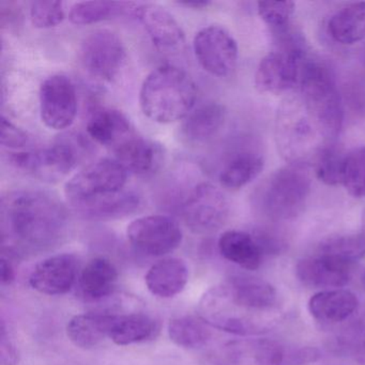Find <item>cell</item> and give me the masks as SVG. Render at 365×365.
Listing matches in <instances>:
<instances>
[{"instance_id": "1", "label": "cell", "mask_w": 365, "mask_h": 365, "mask_svg": "<svg viewBox=\"0 0 365 365\" xmlns=\"http://www.w3.org/2000/svg\"><path fill=\"white\" fill-rule=\"evenodd\" d=\"M198 315L211 328L239 336H257L277 327L283 309L277 290L270 283L237 275L202 294Z\"/></svg>"}, {"instance_id": "2", "label": "cell", "mask_w": 365, "mask_h": 365, "mask_svg": "<svg viewBox=\"0 0 365 365\" xmlns=\"http://www.w3.org/2000/svg\"><path fill=\"white\" fill-rule=\"evenodd\" d=\"M4 253L42 252L57 247L69 230V213L63 202L38 190L10 192L1 200Z\"/></svg>"}, {"instance_id": "3", "label": "cell", "mask_w": 365, "mask_h": 365, "mask_svg": "<svg viewBox=\"0 0 365 365\" xmlns=\"http://www.w3.org/2000/svg\"><path fill=\"white\" fill-rule=\"evenodd\" d=\"M275 140L282 157L289 164L309 165L333 140L309 110L300 95L289 97L277 108Z\"/></svg>"}, {"instance_id": "4", "label": "cell", "mask_w": 365, "mask_h": 365, "mask_svg": "<svg viewBox=\"0 0 365 365\" xmlns=\"http://www.w3.org/2000/svg\"><path fill=\"white\" fill-rule=\"evenodd\" d=\"M197 87L182 68L162 65L143 82L140 106L143 114L153 123L168 125L185 119L193 110Z\"/></svg>"}, {"instance_id": "5", "label": "cell", "mask_w": 365, "mask_h": 365, "mask_svg": "<svg viewBox=\"0 0 365 365\" xmlns=\"http://www.w3.org/2000/svg\"><path fill=\"white\" fill-rule=\"evenodd\" d=\"M322 358L318 348L284 344L270 339H241L222 345L213 365H311Z\"/></svg>"}, {"instance_id": "6", "label": "cell", "mask_w": 365, "mask_h": 365, "mask_svg": "<svg viewBox=\"0 0 365 365\" xmlns=\"http://www.w3.org/2000/svg\"><path fill=\"white\" fill-rule=\"evenodd\" d=\"M307 166L288 164L271 175L258 195L262 210L277 221L296 219L304 210L311 192Z\"/></svg>"}, {"instance_id": "7", "label": "cell", "mask_w": 365, "mask_h": 365, "mask_svg": "<svg viewBox=\"0 0 365 365\" xmlns=\"http://www.w3.org/2000/svg\"><path fill=\"white\" fill-rule=\"evenodd\" d=\"M86 150L82 138H61L42 148L8 151L10 165L42 181H58L67 176L84 157Z\"/></svg>"}, {"instance_id": "8", "label": "cell", "mask_w": 365, "mask_h": 365, "mask_svg": "<svg viewBox=\"0 0 365 365\" xmlns=\"http://www.w3.org/2000/svg\"><path fill=\"white\" fill-rule=\"evenodd\" d=\"M300 97L331 140L343 127L344 110L334 80L326 66L305 61L300 78Z\"/></svg>"}, {"instance_id": "9", "label": "cell", "mask_w": 365, "mask_h": 365, "mask_svg": "<svg viewBox=\"0 0 365 365\" xmlns=\"http://www.w3.org/2000/svg\"><path fill=\"white\" fill-rule=\"evenodd\" d=\"M78 58L87 76L97 82L112 83L125 67L127 50L118 34L98 29L83 40Z\"/></svg>"}, {"instance_id": "10", "label": "cell", "mask_w": 365, "mask_h": 365, "mask_svg": "<svg viewBox=\"0 0 365 365\" xmlns=\"http://www.w3.org/2000/svg\"><path fill=\"white\" fill-rule=\"evenodd\" d=\"M128 170L115 159L91 162L74 174L65 185L70 206L125 189Z\"/></svg>"}, {"instance_id": "11", "label": "cell", "mask_w": 365, "mask_h": 365, "mask_svg": "<svg viewBox=\"0 0 365 365\" xmlns=\"http://www.w3.org/2000/svg\"><path fill=\"white\" fill-rule=\"evenodd\" d=\"M230 211L227 196L217 185L209 182L196 185L181 207L185 225L198 235L219 230L227 221Z\"/></svg>"}, {"instance_id": "12", "label": "cell", "mask_w": 365, "mask_h": 365, "mask_svg": "<svg viewBox=\"0 0 365 365\" xmlns=\"http://www.w3.org/2000/svg\"><path fill=\"white\" fill-rule=\"evenodd\" d=\"M305 52L303 46L284 48L267 54L260 61L256 70V89L262 93L281 95L300 84L301 73L304 65Z\"/></svg>"}, {"instance_id": "13", "label": "cell", "mask_w": 365, "mask_h": 365, "mask_svg": "<svg viewBox=\"0 0 365 365\" xmlns=\"http://www.w3.org/2000/svg\"><path fill=\"white\" fill-rule=\"evenodd\" d=\"M127 237L135 251L150 257H161L178 249L183 235L172 217L153 215L132 221L127 228Z\"/></svg>"}, {"instance_id": "14", "label": "cell", "mask_w": 365, "mask_h": 365, "mask_svg": "<svg viewBox=\"0 0 365 365\" xmlns=\"http://www.w3.org/2000/svg\"><path fill=\"white\" fill-rule=\"evenodd\" d=\"M193 50L200 67L217 78H227L238 63L236 39L227 29L219 25L200 29L194 37Z\"/></svg>"}, {"instance_id": "15", "label": "cell", "mask_w": 365, "mask_h": 365, "mask_svg": "<svg viewBox=\"0 0 365 365\" xmlns=\"http://www.w3.org/2000/svg\"><path fill=\"white\" fill-rule=\"evenodd\" d=\"M40 116L51 130L63 131L73 125L78 114V93L68 76L55 74L40 87Z\"/></svg>"}, {"instance_id": "16", "label": "cell", "mask_w": 365, "mask_h": 365, "mask_svg": "<svg viewBox=\"0 0 365 365\" xmlns=\"http://www.w3.org/2000/svg\"><path fill=\"white\" fill-rule=\"evenodd\" d=\"M78 257L72 253L50 256L40 262L29 277V285L46 296L67 294L80 277Z\"/></svg>"}, {"instance_id": "17", "label": "cell", "mask_w": 365, "mask_h": 365, "mask_svg": "<svg viewBox=\"0 0 365 365\" xmlns=\"http://www.w3.org/2000/svg\"><path fill=\"white\" fill-rule=\"evenodd\" d=\"M354 264L339 256L318 251L298 262L296 274L309 287L336 289L348 284Z\"/></svg>"}, {"instance_id": "18", "label": "cell", "mask_w": 365, "mask_h": 365, "mask_svg": "<svg viewBox=\"0 0 365 365\" xmlns=\"http://www.w3.org/2000/svg\"><path fill=\"white\" fill-rule=\"evenodd\" d=\"M134 18L138 19L153 46L161 52H180L185 48V35L182 27L162 6L138 4Z\"/></svg>"}, {"instance_id": "19", "label": "cell", "mask_w": 365, "mask_h": 365, "mask_svg": "<svg viewBox=\"0 0 365 365\" xmlns=\"http://www.w3.org/2000/svg\"><path fill=\"white\" fill-rule=\"evenodd\" d=\"M113 153L115 160L128 172L142 177L155 174L163 165L165 159L162 145L140 135L138 132L117 147Z\"/></svg>"}, {"instance_id": "20", "label": "cell", "mask_w": 365, "mask_h": 365, "mask_svg": "<svg viewBox=\"0 0 365 365\" xmlns=\"http://www.w3.org/2000/svg\"><path fill=\"white\" fill-rule=\"evenodd\" d=\"M140 205L142 197L135 191L123 189L72 205L71 208L82 219L102 222L129 217L140 208Z\"/></svg>"}, {"instance_id": "21", "label": "cell", "mask_w": 365, "mask_h": 365, "mask_svg": "<svg viewBox=\"0 0 365 365\" xmlns=\"http://www.w3.org/2000/svg\"><path fill=\"white\" fill-rule=\"evenodd\" d=\"M159 332V322L149 314L108 313V339L116 345L145 343L155 339Z\"/></svg>"}, {"instance_id": "22", "label": "cell", "mask_w": 365, "mask_h": 365, "mask_svg": "<svg viewBox=\"0 0 365 365\" xmlns=\"http://www.w3.org/2000/svg\"><path fill=\"white\" fill-rule=\"evenodd\" d=\"M86 131L96 143L112 151L136 133L127 115L108 108H99L93 113L87 123Z\"/></svg>"}, {"instance_id": "23", "label": "cell", "mask_w": 365, "mask_h": 365, "mask_svg": "<svg viewBox=\"0 0 365 365\" xmlns=\"http://www.w3.org/2000/svg\"><path fill=\"white\" fill-rule=\"evenodd\" d=\"M118 282V270L108 258H93L87 262L78 277L80 296L87 302H97L114 292Z\"/></svg>"}, {"instance_id": "24", "label": "cell", "mask_w": 365, "mask_h": 365, "mask_svg": "<svg viewBox=\"0 0 365 365\" xmlns=\"http://www.w3.org/2000/svg\"><path fill=\"white\" fill-rule=\"evenodd\" d=\"M189 281V269L180 258L168 257L149 268L145 283L153 296L170 299L180 294Z\"/></svg>"}, {"instance_id": "25", "label": "cell", "mask_w": 365, "mask_h": 365, "mask_svg": "<svg viewBox=\"0 0 365 365\" xmlns=\"http://www.w3.org/2000/svg\"><path fill=\"white\" fill-rule=\"evenodd\" d=\"M225 119L224 106L215 101L205 102L185 117L180 128L181 135L190 144H202L219 133Z\"/></svg>"}, {"instance_id": "26", "label": "cell", "mask_w": 365, "mask_h": 365, "mask_svg": "<svg viewBox=\"0 0 365 365\" xmlns=\"http://www.w3.org/2000/svg\"><path fill=\"white\" fill-rule=\"evenodd\" d=\"M217 247L225 259L241 268L256 270L262 266L264 253L256 235L243 230H227L220 237Z\"/></svg>"}, {"instance_id": "27", "label": "cell", "mask_w": 365, "mask_h": 365, "mask_svg": "<svg viewBox=\"0 0 365 365\" xmlns=\"http://www.w3.org/2000/svg\"><path fill=\"white\" fill-rule=\"evenodd\" d=\"M359 300L354 292L343 288L324 290L309 301V311L316 320L324 324H339L354 315Z\"/></svg>"}, {"instance_id": "28", "label": "cell", "mask_w": 365, "mask_h": 365, "mask_svg": "<svg viewBox=\"0 0 365 365\" xmlns=\"http://www.w3.org/2000/svg\"><path fill=\"white\" fill-rule=\"evenodd\" d=\"M329 35L337 43L352 46L365 39V1L337 10L328 23Z\"/></svg>"}, {"instance_id": "29", "label": "cell", "mask_w": 365, "mask_h": 365, "mask_svg": "<svg viewBox=\"0 0 365 365\" xmlns=\"http://www.w3.org/2000/svg\"><path fill=\"white\" fill-rule=\"evenodd\" d=\"M264 168V158L253 151L235 153L220 170L219 180L226 189L239 190L257 178Z\"/></svg>"}, {"instance_id": "30", "label": "cell", "mask_w": 365, "mask_h": 365, "mask_svg": "<svg viewBox=\"0 0 365 365\" xmlns=\"http://www.w3.org/2000/svg\"><path fill=\"white\" fill-rule=\"evenodd\" d=\"M108 313H86L73 316L67 324L70 341L82 349L97 347L108 339Z\"/></svg>"}, {"instance_id": "31", "label": "cell", "mask_w": 365, "mask_h": 365, "mask_svg": "<svg viewBox=\"0 0 365 365\" xmlns=\"http://www.w3.org/2000/svg\"><path fill=\"white\" fill-rule=\"evenodd\" d=\"M136 6L125 1H80L72 6L69 19L74 25L93 24L116 16H134Z\"/></svg>"}, {"instance_id": "32", "label": "cell", "mask_w": 365, "mask_h": 365, "mask_svg": "<svg viewBox=\"0 0 365 365\" xmlns=\"http://www.w3.org/2000/svg\"><path fill=\"white\" fill-rule=\"evenodd\" d=\"M210 328L202 318L185 315L170 320L168 332L170 341L178 347L197 349L210 341L212 336Z\"/></svg>"}, {"instance_id": "33", "label": "cell", "mask_w": 365, "mask_h": 365, "mask_svg": "<svg viewBox=\"0 0 365 365\" xmlns=\"http://www.w3.org/2000/svg\"><path fill=\"white\" fill-rule=\"evenodd\" d=\"M341 185L352 197H365V146L351 149L344 155Z\"/></svg>"}, {"instance_id": "34", "label": "cell", "mask_w": 365, "mask_h": 365, "mask_svg": "<svg viewBox=\"0 0 365 365\" xmlns=\"http://www.w3.org/2000/svg\"><path fill=\"white\" fill-rule=\"evenodd\" d=\"M318 251L339 256L347 262L356 264L365 257V235H339L326 239L320 243Z\"/></svg>"}, {"instance_id": "35", "label": "cell", "mask_w": 365, "mask_h": 365, "mask_svg": "<svg viewBox=\"0 0 365 365\" xmlns=\"http://www.w3.org/2000/svg\"><path fill=\"white\" fill-rule=\"evenodd\" d=\"M29 16L34 26L50 29L58 26L66 18V5L63 1H33Z\"/></svg>"}, {"instance_id": "36", "label": "cell", "mask_w": 365, "mask_h": 365, "mask_svg": "<svg viewBox=\"0 0 365 365\" xmlns=\"http://www.w3.org/2000/svg\"><path fill=\"white\" fill-rule=\"evenodd\" d=\"M344 155L334 146L328 147L318 158L316 176L327 185H341Z\"/></svg>"}, {"instance_id": "37", "label": "cell", "mask_w": 365, "mask_h": 365, "mask_svg": "<svg viewBox=\"0 0 365 365\" xmlns=\"http://www.w3.org/2000/svg\"><path fill=\"white\" fill-rule=\"evenodd\" d=\"M296 4L292 1H259L257 12L259 18L275 31L285 29L294 16Z\"/></svg>"}, {"instance_id": "38", "label": "cell", "mask_w": 365, "mask_h": 365, "mask_svg": "<svg viewBox=\"0 0 365 365\" xmlns=\"http://www.w3.org/2000/svg\"><path fill=\"white\" fill-rule=\"evenodd\" d=\"M1 145L8 151H20L33 148L31 135L24 130L16 127L14 123L1 117Z\"/></svg>"}, {"instance_id": "39", "label": "cell", "mask_w": 365, "mask_h": 365, "mask_svg": "<svg viewBox=\"0 0 365 365\" xmlns=\"http://www.w3.org/2000/svg\"><path fill=\"white\" fill-rule=\"evenodd\" d=\"M21 356L16 343L12 339L5 320L0 322V364L19 365Z\"/></svg>"}, {"instance_id": "40", "label": "cell", "mask_w": 365, "mask_h": 365, "mask_svg": "<svg viewBox=\"0 0 365 365\" xmlns=\"http://www.w3.org/2000/svg\"><path fill=\"white\" fill-rule=\"evenodd\" d=\"M16 279V271H14V264H12L10 256L4 254L1 256V262H0V279L3 286L10 285Z\"/></svg>"}, {"instance_id": "41", "label": "cell", "mask_w": 365, "mask_h": 365, "mask_svg": "<svg viewBox=\"0 0 365 365\" xmlns=\"http://www.w3.org/2000/svg\"><path fill=\"white\" fill-rule=\"evenodd\" d=\"M178 5L187 8H194V9H204L211 5V1H208V0H183V1H178Z\"/></svg>"}, {"instance_id": "42", "label": "cell", "mask_w": 365, "mask_h": 365, "mask_svg": "<svg viewBox=\"0 0 365 365\" xmlns=\"http://www.w3.org/2000/svg\"><path fill=\"white\" fill-rule=\"evenodd\" d=\"M360 352L361 356L365 360V333L364 335H363L362 341H361Z\"/></svg>"}, {"instance_id": "43", "label": "cell", "mask_w": 365, "mask_h": 365, "mask_svg": "<svg viewBox=\"0 0 365 365\" xmlns=\"http://www.w3.org/2000/svg\"><path fill=\"white\" fill-rule=\"evenodd\" d=\"M361 232H362L363 234L365 235V210L363 211V215H362V230H361Z\"/></svg>"}, {"instance_id": "44", "label": "cell", "mask_w": 365, "mask_h": 365, "mask_svg": "<svg viewBox=\"0 0 365 365\" xmlns=\"http://www.w3.org/2000/svg\"><path fill=\"white\" fill-rule=\"evenodd\" d=\"M362 283H363V286H364V288H365V273H364V274H363Z\"/></svg>"}]
</instances>
